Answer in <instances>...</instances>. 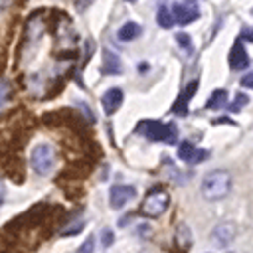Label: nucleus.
Wrapping results in <instances>:
<instances>
[{
  "label": "nucleus",
  "mask_w": 253,
  "mask_h": 253,
  "mask_svg": "<svg viewBox=\"0 0 253 253\" xmlns=\"http://www.w3.org/2000/svg\"><path fill=\"white\" fill-rule=\"evenodd\" d=\"M200 192L210 202H219L231 192V174L227 170H213L202 178Z\"/></svg>",
  "instance_id": "obj_1"
},
{
  "label": "nucleus",
  "mask_w": 253,
  "mask_h": 253,
  "mask_svg": "<svg viewBox=\"0 0 253 253\" xmlns=\"http://www.w3.org/2000/svg\"><path fill=\"white\" fill-rule=\"evenodd\" d=\"M138 134H144L150 140H162L168 144H174L178 138V130L174 123H160V121H140L136 126Z\"/></svg>",
  "instance_id": "obj_2"
},
{
  "label": "nucleus",
  "mask_w": 253,
  "mask_h": 253,
  "mask_svg": "<svg viewBox=\"0 0 253 253\" xmlns=\"http://www.w3.org/2000/svg\"><path fill=\"white\" fill-rule=\"evenodd\" d=\"M30 164L34 168L36 174L40 176H47L55 164V150L51 144H38L34 150H32V156H30Z\"/></svg>",
  "instance_id": "obj_3"
},
{
  "label": "nucleus",
  "mask_w": 253,
  "mask_h": 253,
  "mask_svg": "<svg viewBox=\"0 0 253 253\" xmlns=\"http://www.w3.org/2000/svg\"><path fill=\"white\" fill-rule=\"evenodd\" d=\"M168 206H170V196H168V192L156 188V190H152V192L144 198V202H142V206H140V211H142L144 215H148V217H158V215H162V213L168 210Z\"/></svg>",
  "instance_id": "obj_4"
},
{
  "label": "nucleus",
  "mask_w": 253,
  "mask_h": 253,
  "mask_svg": "<svg viewBox=\"0 0 253 253\" xmlns=\"http://www.w3.org/2000/svg\"><path fill=\"white\" fill-rule=\"evenodd\" d=\"M134 198H136V190H134V186H128V184H117L109 192V202H111V208L113 210L125 208Z\"/></svg>",
  "instance_id": "obj_5"
},
{
  "label": "nucleus",
  "mask_w": 253,
  "mask_h": 253,
  "mask_svg": "<svg viewBox=\"0 0 253 253\" xmlns=\"http://www.w3.org/2000/svg\"><path fill=\"white\" fill-rule=\"evenodd\" d=\"M174 18H176L178 24L186 26V24H192L194 20L200 18V10L192 0L178 2V4H174Z\"/></svg>",
  "instance_id": "obj_6"
},
{
  "label": "nucleus",
  "mask_w": 253,
  "mask_h": 253,
  "mask_svg": "<svg viewBox=\"0 0 253 253\" xmlns=\"http://www.w3.org/2000/svg\"><path fill=\"white\" fill-rule=\"evenodd\" d=\"M210 239H211V243L215 247H221V249L227 247L235 239V227H233V223H219V225H215L213 231H211V235H210Z\"/></svg>",
  "instance_id": "obj_7"
},
{
  "label": "nucleus",
  "mask_w": 253,
  "mask_h": 253,
  "mask_svg": "<svg viewBox=\"0 0 253 253\" xmlns=\"http://www.w3.org/2000/svg\"><path fill=\"white\" fill-rule=\"evenodd\" d=\"M123 99H125L123 89H119V87H111V89H107V91H105V95L101 97L103 111H105L107 115L117 113V111H119V107L123 105Z\"/></svg>",
  "instance_id": "obj_8"
},
{
  "label": "nucleus",
  "mask_w": 253,
  "mask_h": 253,
  "mask_svg": "<svg viewBox=\"0 0 253 253\" xmlns=\"http://www.w3.org/2000/svg\"><path fill=\"white\" fill-rule=\"evenodd\" d=\"M178 156H180V160H184V162L196 164V162H202V160L208 158V150L196 148L192 142H182V144L178 146Z\"/></svg>",
  "instance_id": "obj_9"
},
{
  "label": "nucleus",
  "mask_w": 253,
  "mask_h": 253,
  "mask_svg": "<svg viewBox=\"0 0 253 253\" xmlns=\"http://www.w3.org/2000/svg\"><path fill=\"white\" fill-rule=\"evenodd\" d=\"M247 65H249V55H247L241 40H237L229 51V67L231 69H245Z\"/></svg>",
  "instance_id": "obj_10"
},
{
  "label": "nucleus",
  "mask_w": 253,
  "mask_h": 253,
  "mask_svg": "<svg viewBox=\"0 0 253 253\" xmlns=\"http://www.w3.org/2000/svg\"><path fill=\"white\" fill-rule=\"evenodd\" d=\"M101 69H103V73H107V75H117V73H121V71H123V65H121L119 55H115L113 51L105 49V51H103V65H101Z\"/></svg>",
  "instance_id": "obj_11"
},
{
  "label": "nucleus",
  "mask_w": 253,
  "mask_h": 253,
  "mask_svg": "<svg viewBox=\"0 0 253 253\" xmlns=\"http://www.w3.org/2000/svg\"><path fill=\"white\" fill-rule=\"evenodd\" d=\"M142 34V28L136 24V22H125L121 28H119V32H117V38L121 40V42H132L134 38H138Z\"/></svg>",
  "instance_id": "obj_12"
},
{
  "label": "nucleus",
  "mask_w": 253,
  "mask_h": 253,
  "mask_svg": "<svg viewBox=\"0 0 253 253\" xmlns=\"http://www.w3.org/2000/svg\"><path fill=\"white\" fill-rule=\"evenodd\" d=\"M198 89V81H192V83H188V87L184 89V93L180 95V99L176 101V105H174V111L178 113V115H186L188 113V101L194 97V91Z\"/></svg>",
  "instance_id": "obj_13"
},
{
  "label": "nucleus",
  "mask_w": 253,
  "mask_h": 253,
  "mask_svg": "<svg viewBox=\"0 0 253 253\" xmlns=\"http://www.w3.org/2000/svg\"><path fill=\"white\" fill-rule=\"evenodd\" d=\"M156 22L160 28H172L176 24V18H174V12L166 6H160L158 12H156Z\"/></svg>",
  "instance_id": "obj_14"
},
{
  "label": "nucleus",
  "mask_w": 253,
  "mask_h": 253,
  "mask_svg": "<svg viewBox=\"0 0 253 253\" xmlns=\"http://www.w3.org/2000/svg\"><path fill=\"white\" fill-rule=\"evenodd\" d=\"M225 103H227V93H225V89H215V91L210 95V99L206 101V109H221V107H225Z\"/></svg>",
  "instance_id": "obj_15"
},
{
  "label": "nucleus",
  "mask_w": 253,
  "mask_h": 253,
  "mask_svg": "<svg viewBox=\"0 0 253 253\" xmlns=\"http://www.w3.org/2000/svg\"><path fill=\"white\" fill-rule=\"evenodd\" d=\"M176 241H178V245H180L184 251L190 247L192 237H190V229H188V225H180V227H178V231H176Z\"/></svg>",
  "instance_id": "obj_16"
},
{
  "label": "nucleus",
  "mask_w": 253,
  "mask_h": 253,
  "mask_svg": "<svg viewBox=\"0 0 253 253\" xmlns=\"http://www.w3.org/2000/svg\"><path fill=\"white\" fill-rule=\"evenodd\" d=\"M93 251H95V237H93V235H89V237H87V241L79 247V251H77V253H93Z\"/></svg>",
  "instance_id": "obj_17"
},
{
  "label": "nucleus",
  "mask_w": 253,
  "mask_h": 253,
  "mask_svg": "<svg viewBox=\"0 0 253 253\" xmlns=\"http://www.w3.org/2000/svg\"><path fill=\"white\" fill-rule=\"evenodd\" d=\"M8 95H10V83H8V81H0V109H2V105L6 103Z\"/></svg>",
  "instance_id": "obj_18"
},
{
  "label": "nucleus",
  "mask_w": 253,
  "mask_h": 253,
  "mask_svg": "<svg viewBox=\"0 0 253 253\" xmlns=\"http://www.w3.org/2000/svg\"><path fill=\"white\" fill-rule=\"evenodd\" d=\"M176 40L180 42V45H182L186 51H192V42H190V36H188V34H178Z\"/></svg>",
  "instance_id": "obj_19"
},
{
  "label": "nucleus",
  "mask_w": 253,
  "mask_h": 253,
  "mask_svg": "<svg viewBox=\"0 0 253 253\" xmlns=\"http://www.w3.org/2000/svg\"><path fill=\"white\" fill-rule=\"evenodd\" d=\"M249 103V99H247V95H237L235 97V101H233V105H231V109L233 111H239L241 107H245Z\"/></svg>",
  "instance_id": "obj_20"
},
{
  "label": "nucleus",
  "mask_w": 253,
  "mask_h": 253,
  "mask_svg": "<svg viewBox=\"0 0 253 253\" xmlns=\"http://www.w3.org/2000/svg\"><path fill=\"white\" fill-rule=\"evenodd\" d=\"M101 243H103V247H111V243H113V231L111 229L101 231Z\"/></svg>",
  "instance_id": "obj_21"
},
{
  "label": "nucleus",
  "mask_w": 253,
  "mask_h": 253,
  "mask_svg": "<svg viewBox=\"0 0 253 253\" xmlns=\"http://www.w3.org/2000/svg\"><path fill=\"white\" fill-rule=\"evenodd\" d=\"M239 83H241L243 87H247V89H253V71L245 73V75L239 79Z\"/></svg>",
  "instance_id": "obj_22"
},
{
  "label": "nucleus",
  "mask_w": 253,
  "mask_h": 253,
  "mask_svg": "<svg viewBox=\"0 0 253 253\" xmlns=\"http://www.w3.org/2000/svg\"><path fill=\"white\" fill-rule=\"evenodd\" d=\"M81 227H83V221H77L75 225H71L69 229H65V231H63L61 235H75L77 231H81Z\"/></svg>",
  "instance_id": "obj_23"
},
{
  "label": "nucleus",
  "mask_w": 253,
  "mask_h": 253,
  "mask_svg": "<svg viewBox=\"0 0 253 253\" xmlns=\"http://www.w3.org/2000/svg\"><path fill=\"white\" fill-rule=\"evenodd\" d=\"M4 198H6V192H4V186H0V206L4 204Z\"/></svg>",
  "instance_id": "obj_24"
},
{
  "label": "nucleus",
  "mask_w": 253,
  "mask_h": 253,
  "mask_svg": "<svg viewBox=\"0 0 253 253\" xmlns=\"http://www.w3.org/2000/svg\"><path fill=\"white\" fill-rule=\"evenodd\" d=\"M125 2H136V0H125Z\"/></svg>",
  "instance_id": "obj_25"
}]
</instances>
